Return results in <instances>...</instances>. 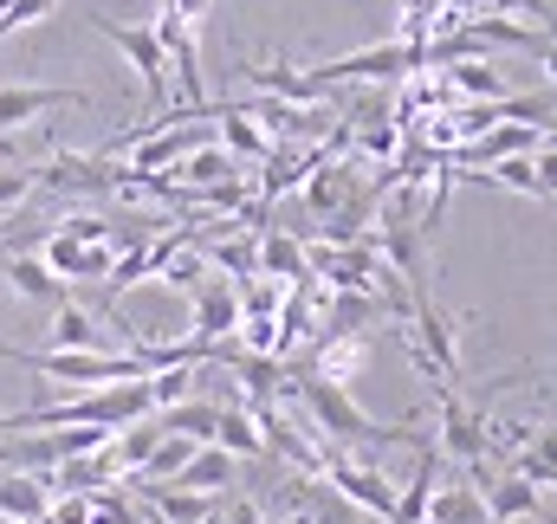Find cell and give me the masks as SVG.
I'll return each instance as SVG.
<instances>
[{
    "instance_id": "f1b7e54d",
    "label": "cell",
    "mask_w": 557,
    "mask_h": 524,
    "mask_svg": "<svg viewBox=\"0 0 557 524\" xmlns=\"http://www.w3.org/2000/svg\"><path fill=\"white\" fill-rule=\"evenodd\" d=\"M149 395H156V414L175 408V401H188L195 395V370H156L149 376Z\"/></svg>"
},
{
    "instance_id": "3957f363",
    "label": "cell",
    "mask_w": 557,
    "mask_h": 524,
    "mask_svg": "<svg viewBox=\"0 0 557 524\" xmlns=\"http://www.w3.org/2000/svg\"><path fill=\"white\" fill-rule=\"evenodd\" d=\"M416 72H428V52L421 46H403V39H383V46H363V52L305 65V78H318L324 91H337V85H396V78H416Z\"/></svg>"
},
{
    "instance_id": "2e32d148",
    "label": "cell",
    "mask_w": 557,
    "mask_h": 524,
    "mask_svg": "<svg viewBox=\"0 0 557 524\" xmlns=\"http://www.w3.org/2000/svg\"><path fill=\"white\" fill-rule=\"evenodd\" d=\"M214 124H221V149H227L234 162H267V155L278 149L273 136L260 130L240 104H214Z\"/></svg>"
},
{
    "instance_id": "52a82bcc",
    "label": "cell",
    "mask_w": 557,
    "mask_h": 524,
    "mask_svg": "<svg viewBox=\"0 0 557 524\" xmlns=\"http://www.w3.org/2000/svg\"><path fill=\"white\" fill-rule=\"evenodd\" d=\"M59 104L91 111V91H78V85H0V136L26 130L33 117H46V111H59Z\"/></svg>"
},
{
    "instance_id": "8992f818",
    "label": "cell",
    "mask_w": 557,
    "mask_h": 524,
    "mask_svg": "<svg viewBox=\"0 0 557 524\" xmlns=\"http://www.w3.org/2000/svg\"><path fill=\"white\" fill-rule=\"evenodd\" d=\"M434 408H441L434 453H447L460 473L480 466V460H493V447H486V414H480L473 401H460V389H434Z\"/></svg>"
},
{
    "instance_id": "4fadbf2b",
    "label": "cell",
    "mask_w": 557,
    "mask_h": 524,
    "mask_svg": "<svg viewBox=\"0 0 557 524\" xmlns=\"http://www.w3.org/2000/svg\"><path fill=\"white\" fill-rule=\"evenodd\" d=\"M0 272H7V285H13L26 304H46V311H59V304L72 298V285H65V278H52L39 253H7V260H0Z\"/></svg>"
},
{
    "instance_id": "7a4b0ae2",
    "label": "cell",
    "mask_w": 557,
    "mask_h": 524,
    "mask_svg": "<svg viewBox=\"0 0 557 524\" xmlns=\"http://www.w3.org/2000/svg\"><path fill=\"white\" fill-rule=\"evenodd\" d=\"M0 357L20 363V370H33V376H46V383H65V389H117V383H143V363L131 357V350L111 357V350H13V344H0Z\"/></svg>"
},
{
    "instance_id": "1f68e13d",
    "label": "cell",
    "mask_w": 557,
    "mask_h": 524,
    "mask_svg": "<svg viewBox=\"0 0 557 524\" xmlns=\"http://www.w3.org/2000/svg\"><path fill=\"white\" fill-rule=\"evenodd\" d=\"M532 169H539V188L557 201V149H539V155H532Z\"/></svg>"
},
{
    "instance_id": "8fae6325",
    "label": "cell",
    "mask_w": 557,
    "mask_h": 524,
    "mask_svg": "<svg viewBox=\"0 0 557 524\" xmlns=\"http://www.w3.org/2000/svg\"><path fill=\"white\" fill-rule=\"evenodd\" d=\"M370 363V337H318L311 357H305V376L331 383V389H350Z\"/></svg>"
},
{
    "instance_id": "83f0119b",
    "label": "cell",
    "mask_w": 557,
    "mask_h": 524,
    "mask_svg": "<svg viewBox=\"0 0 557 524\" xmlns=\"http://www.w3.org/2000/svg\"><path fill=\"white\" fill-rule=\"evenodd\" d=\"M33 188H39V169H20V162H0V214H13V208H26V201H33Z\"/></svg>"
},
{
    "instance_id": "e575fe53",
    "label": "cell",
    "mask_w": 557,
    "mask_h": 524,
    "mask_svg": "<svg viewBox=\"0 0 557 524\" xmlns=\"http://www.w3.org/2000/svg\"><path fill=\"white\" fill-rule=\"evenodd\" d=\"M143 524H162V519H143Z\"/></svg>"
},
{
    "instance_id": "f546056e",
    "label": "cell",
    "mask_w": 557,
    "mask_h": 524,
    "mask_svg": "<svg viewBox=\"0 0 557 524\" xmlns=\"http://www.w3.org/2000/svg\"><path fill=\"white\" fill-rule=\"evenodd\" d=\"M486 13H499V20H519V13H525V20H539V33H545V39L557 33L552 0H486Z\"/></svg>"
},
{
    "instance_id": "e0dca14e",
    "label": "cell",
    "mask_w": 557,
    "mask_h": 524,
    "mask_svg": "<svg viewBox=\"0 0 557 524\" xmlns=\"http://www.w3.org/2000/svg\"><path fill=\"white\" fill-rule=\"evenodd\" d=\"M486 519L493 524H525V519H539V486L532 479H519V473H499L486 492Z\"/></svg>"
},
{
    "instance_id": "277c9868",
    "label": "cell",
    "mask_w": 557,
    "mask_h": 524,
    "mask_svg": "<svg viewBox=\"0 0 557 524\" xmlns=\"http://www.w3.org/2000/svg\"><path fill=\"white\" fill-rule=\"evenodd\" d=\"M91 26L131 59V72H137L143 85V104H149V117H162L169 111V59H162V46H156V33L149 26H124V20H104V13H91Z\"/></svg>"
},
{
    "instance_id": "cb8c5ba5",
    "label": "cell",
    "mask_w": 557,
    "mask_h": 524,
    "mask_svg": "<svg viewBox=\"0 0 557 524\" xmlns=\"http://www.w3.org/2000/svg\"><path fill=\"white\" fill-rule=\"evenodd\" d=\"M428 524H493V519H486V499L460 479V486H441L428 499Z\"/></svg>"
},
{
    "instance_id": "7c38bea8",
    "label": "cell",
    "mask_w": 557,
    "mask_h": 524,
    "mask_svg": "<svg viewBox=\"0 0 557 524\" xmlns=\"http://www.w3.org/2000/svg\"><path fill=\"white\" fill-rule=\"evenodd\" d=\"M441 78H447V91L460 104H499V98H512V85H506V72L493 59H454V65H441Z\"/></svg>"
},
{
    "instance_id": "4316f807",
    "label": "cell",
    "mask_w": 557,
    "mask_h": 524,
    "mask_svg": "<svg viewBox=\"0 0 557 524\" xmlns=\"http://www.w3.org/2000/svg\"><path fill=\"white\" fill-rule=\"evenodd\" d=\"M473 182H493V188H519V195H532V201H552V195L539 188V169H532V155H512V162H493V169H480Z\"/></svg>"
},
{
    "instance_id": "ba28073f",
    "label": "cell",
    "mask_w": 557,
    "mask_h": 524,
    "mask_svg": "<svg viewBox=\"0 0 557 524\" xmlns=\"http://www.w3.org/2000/svg\"><path fill=\"white\" fill-rule=\"evenodd\" d=\"M188 337L195 344H234V330H240V291H234V278H208L195 298H188Z\"/></svg>"
},
{
    "instance_id": "836d02e7",
    "label": "cell",
    "mask_w": 557,
    "mask_h": 524,
    "mask_svg": "<svg viewBox=\"0 0 557 524\" xmlns=\"http://www.w3.org/2000/svg\"><path fill=\"white\" fill-rule=\"evenodd\" d=\"M201 524H221V512H214V519H201Z\"/></svg>"
},
{
    "instance_id": "d6a6232c",
    "label": "cell",
    "mask_w": 557,
    "mask_h": 524,
    "mask_svg": "<svg viewBox=\"0 0 557 524\" xmlns=\"http://www.w3.org/2000/svg\"><path fill=\"white\" fill-rule=\"evenodd\" d=\"M532 59H539V65H545V78H552V91H557V39H545V46H539V52H532Z\"/></svg>"
},
{
    "instance_id": "4dcf8cb0",
    "label": "cell",
    "mask_w": 557,
    "mask_h": 524,
    "mask_svg": "<svg viewBox=\"0 0 557 524\" xmlns=\"http://www.w3.org/2000/svg\"><path fill=\"white\" fill-rule=\"evenodd\" d=\"M221 524H273V512H260V499H221Z\"/></svg>"
},
{
    "instance_id": "484cf974",
    "label": "cell",
    "mask_w": 557,
    "mask_h": 524,
    "mask_svg": "<svg viewBox=\"0 0 557 524\" xmlns=\"http://www.w3.org/2000/svg\"><path fill=\"white\" fill-rule=\"evenodd\" d=\"M208 278H214V272H208V260H201V247H195V240H188V247H182L175 260L156 272V285H169V291H188V298H195V291H201Z\"/></svg>"
},
{
    "instance_id": "d6986e66",
    "label": "cell",
    "mask_w": 557,
    "mask_h": 524,
    "mask_svg": "<svg viewBox=\"0 0 557 524\" xmlns=\"http://www.w3.org/2000/svg\"><path fill=\"white\" fill-rule=\"evenodd\" d=\"M46 506H52L46 479H33V473H0V519L39 524V519H46Z\"/></svg>"
},
{
    "instance_id": "d590c367",
    "label": "cell",
    "mask_w": 557,
    "mask_h": 524,
    "mask_svg": "<svg viewBox=\"0 0 557 524\" xmlns=\"http://www.w3.org/2000/svg\"><path fill=\"white\" fill-rule=\"evenodd\" d=\"M156 7H169V0H156Z\"/></svg>"
},
{
    "instance_id": "6da1fadb",
    "label": "cell",
    "mask_w": 557,
    "mask_h": 524,
    "mask_svg": "<svg viewBox=\"0 0 557 524\" xmlns=\"http://www.w3.org/2000/svg\"><path fill=\"white\" fill-rule=\"evenodd\" d=\"M298 401H305V414H311V434H318L324 447H337V453L421 440L409 421H370V414L350 401V389H331V383H318V376H298Z\"/></svg>"
},
{
    "instance_id": "d4e9b609",
    "label": "cell",
    "mask_w": 557,
    "mask_h": 524,
    "mask_svg": "<svg viewBox=\"0 0 557 524\" xmlns=\"http://www.w3.org/2000/svg\"><path fill=\"white\" fill-rule=\"evenodd\" d=\"M214 447L234 453V460H260V453H267V440H260V427H253L247 408H221V421H214Z\"/></svg>"
},
{
    "instance_id": "ac0fdd59",
    "label": "cell",
    "mask_w": 557,
    "mask_h": 524,
    "mask_svg": "<svg viewBox=\"0 0 557 524\" xmlns=\"http://www.w3.org/2000/svg\"><path fill=\"white\" fill-rule=\"evenodd\" d=\"M156 421V434H182V440H195V447H214V421H221V408L214 401H175V408H162V414H149Z\"/></svg>"
},
{
    "instance_id": "9a60e30c",
    "label": "cell",
    "mask_w": 557,
    "mask_h": 524,
    "mask_svg": "<svg viewBox=\"0 0 557 524\" xmlns=\"http://www.w3.org/2000/svg\"><path fill=\"white\" fill-rule=\"evenodd\" d=\"M234 479H240V460H234V453H221V447H195V460H188V466H182L169 486L221 499V492H234Z\"/></svg>"
},
{
    "instance_id": "30bf717a",
    "label": "cell",
    "mask_w": 557,
    "mask_h": 524,
    "mask_svg": "<svg viewBox=\"0 0 557 524\" xmlns=\"http://www.w3.org/2000/svg\"><path fill=\"white\" fill-rule=\"evenodd\" d=\"M39 260H46V272L52 278H65V285H78V278H104L111 272V260H117V247L104 240V247H85V240H65L59 227L39 240Z\"/></svg>"
},
{
    "instance_id": "8d00e7d4",
    "label": "cell",
    "mask_w": 557,
    "mask_h": 524,
    "mask_svg": "<svg viewBox=\"0 0 557 524\" xmlns=\"http://www.w3.org/2000/svg\"><path fill=\"white\" fill-rule=\"evenodd\" d=\"M0 421H7V414H0Z\"/></svg>"
},
{
    "instance_id": "5b68a950",
    "label": "cell",
    "mask_w": 557,
    "mask_h": 524,
    "mask_svg": "<svg viewBox=\"0 0 557 524\" xmlns=\"http://www.w3.org/2000/svg\"><path fill=\"white\" fill-rule=\"evenodd\" d=\"M350 512H363V519L389 524V512H396V486H389V473H376V466H363V460H350V453H324V473H318Z\"/></svg>"
},
{
    "instance_id": "603a6c76",
    "label": "cell",
    "mask_w": 557,
    "mask_h": 524,
    "mask_svg": "<svg viewBox=\"0 0 557 524\" xmlns=\"http://www.w3.org/2000/svg\"><path fill=\"white\" fill-rule=\"evenodd\" d=\"M357 188H350V169H331V162H318L311 175H305V208L318 214V221H331L344 201H350Z\"/></svg>"
},
{
    "instance_id": "ffe728a7",
    "label": "cell",
    "mask_w": 557,
    "mask_h": 524,
    "mask_svg": "<svg viewBox=\"0 0 557 524\" xmlns=\"http://www.w3.org/2000/svg\"><path fill=\"white\" fill-rule=\"evenodd\" d=\"M240 175V162L221 149V142H201L195 155H182L175 169H169V182H182V188H214V182H234Z\"/></svg>"
},
{
    "instance_id": "74e56055",
    "label": "cell",
    "mask_w": 557,
    "mask_h": 524,
    "mask_svg": "<svg viewBox=\"0 0 557 524\" xmlns=\"http://www.w3.org/2000/svg\"><path fill=\"white\" fill-rule=\"evenodd\" d=\"M552 39H557V33H552Z\"/></svg>"
},
{
    "instance_id": "5bb4252c",
    "label": "cell",
    "mask_w": 557,
    "mask_h": 524,
    "mask_svg": "<svg viewBox=\"0 0 557 524\" xmlns=\"http://www.w3.org/2000/svg\"><path fill=\"white\" fill-rule=\"evenodd\" d=\"M434 492H441V453H434V440H421L409 486H396V512H389V524H428V499H434Z\"/></svg>"
},
{
    "instance_id": "44dd1931",
    "label": "cell",
    "mask_w": 557,
    "mask_h": 524,
    "mask_svg": "<svg viewBox=\"0 0 557 524\" xmlns=\"http://www.w3.org/2000/svg\"><path fill=\"white\" fill-rule=\"evenodd\" d=\"M260 278H278V285H305L311 278V265H305V240H292V234H260Z\"/></svg>"
},
{
    "instance_id": "7402d4cb",
    "label": "cell",
    "mask_w": 557,
    "mask_h": 524,
    "mask_svg": "<svg viewBox=\"0 0 557 524\" xmlns=\"http://www.w3.org/2000/svg\"><path fill=\"white\" fill-rule=\"evenodd\" d=\"M46 330H52V350H104V330H98V317H91L85 304H72V298L52 311V324H46Z\"/></svg>"
},
{
    "instance_id": "9c48e42d",
    "label": "cell",
    "mask_w": 557,
    "mask_h": 524,
    "mask_svg": "<svg viewBox=\"0 0 557 524\" xmlns=\"http://www.w3.org/2000/svg\"><path fill=\"white\" fill-rule=\"evenodd\" d=\"M240 78L260 91V98H278V104H298V111H324V85L318 78H305L298 65H285V59H240Z\"/></svg>"
}]
</instances>
